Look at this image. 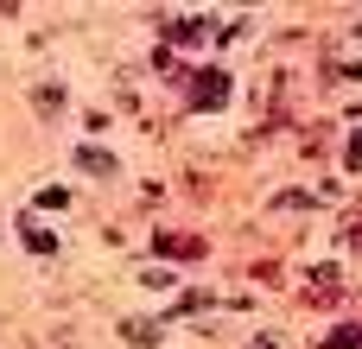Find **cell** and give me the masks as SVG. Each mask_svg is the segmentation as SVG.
I'll list each match as a JSON object with an SVG mask.
<instances>
[{
	"label": "cell",
	"instance_id": "obj_3",
	"mask_svg": "<svg viewBox=\"0 0 362 349\" xmlns=\"http://www.w3.org/2000/svg\"><path fill=\"white\" fill-rule=\"evenodd\" d=\"M25 248H32V254H57V242H51L45 223H25Z\"/></svg>",
	"mask_w": 362,
	"mask_h": 349
},
{
	"label": "cell",
	"instance_id": "obj_5",
	"mask_svg": "<svg viewBox=\"0 0 362 349\" xmlns=\"http://www.w3.org/2000/svg\"><path fill=\"white\" fill-rule=\"evenodd\" d=\"M350 165H362V134H356V140H350Z\"/></svg>",
	"mask_w": 362,
	"mask_h": 349
},
{
	"label": "cell",
	"instance_id": "obj_4",
	"mask_svg": "<svg viewBox=\"0 0 362 349\" xmlns=\"http://www.w3.org/2000/svg\"><path fill=\"white\" fill-rule=\"evenodd\" d=\"M159 254H204V242H185V235H159Z\"/></svg>",
	"mask_w": 362,
	"mask_h": 349
},
{
	"label": "cell",
	"instance_id": "obj_1",
	"mask_svg": "<svg viewBox=\"0 0 362 349\" xmlns=\"http://www.w3.org/2000/svg\"><path fill=\"white\" fill-rule=\"evenodd\" d=\"M191 102H197V108H223V102H229V76H223V70H204V76L191 83Z\"/></svg>",
	"mask_w": 362,
	"mask_h": 349
},
{
	"label": "cell",
	"instance_id": "obj_2",
	"mask_svg": "<svg viewBox=\"0 0 362 349\" xmlns=\"http://www.w3.org/2000/svg\"><path fill=\"white\" fill-rule=\"evenodd\" d=\"M76 165H83V172H95V178H108V172H115V159H108L102 146H83V153H76Z\"/></svg>",
	"mask_w": 362,
	"mask_h": 349
}]
</instances>
